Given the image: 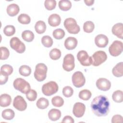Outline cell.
<instances>
[{
  "label": "cell",
  "instance_id": "cell-43",
  "mask_svg": "<svg viewBox=\"0 0 123 123\" xmlns=\"http://www.w3.org/2000/svg\"><path fill=\"white\" fill-rule=\"evenodd\" d=\"M0 71H4L7 73L9 75H11L13 72V68L12 66L9 64L3 65L0 68Z\"/></svg>",
  "mask_w": 123,
  "mask_h": 123
},
{
  "label": "cell",
  "instance_id": "cell-3",
  "mask_svg": "<svg viewBox=\"0 0 123 123\" xmlns=\"http://www.w3.org/2000/svg\"><path fill=\"white\" fill-rule=\"evenodd\" d=\"M13 85L15 89L25 94L31 89L29 83L21 78H17L14 80Z\"/></svg>",
  "mask_w": 123,
  "mask_h": 123
},
{
  "label": "cell",
  "instance_id": "cell-4",
  "mask_svg": "<svg viewBox=\"0 0 123 123\" xmlns=\"http://www.w3.org/2000/svg\"><path fill=\"white\" fill-rule=\"evenodd\" d=\"M63 24L67 31L70 34H76L80 30V27L77 25L76 20L73 18H66Z\"/></svg>",
  "mask_w": 123,
  "mask_h": 123
},
{
  "label": "cell",
  "instance_id": "cell-27",
  "mask_svg": "<svg viewBox=\"0 0 123 123\" xmlns=\"http://www.w3.org/2000/svg\"><path fill=\"white\" fill-rule=\"evenodd\" d=\"M112 98L114 101L117 103L122 102L123 101V91L120 90H117L114 91L112 95Z\"/></svg>",
  "mask_w": 123,
  "mask_h": 123
},
{
  "label": "cell",
  "instance_id": "cell-24",
  "mask_svg": "<svg viewBox=\"0 0 123 123\" xmlns=\"http://www.w3.org/2000/svg\"><path fill=\"white\" fill-rule=\"evenodd\" d=\"M2 117L6 120H12L15 116L14 111L10 109H5L3 110L1 113Z\"/></svg>",
  "mask_w": 123,
  "mask_h": 123
},
{
  "label": "cell",
  "instance_id": "cell-37",
  "mask_svg": "<svg viewBox=\"0 0 123 123\" xmlns=\"http://www.w3.org/2000/svg\"><path fill=\"white\" fill-rule=\"evenodd\" d=\"M52 35L54 38L56 39H61L64 37L65 32L61 28H58L53 31Z\"/></svg>",
  "mask_w": 123,
  "mask_h": 123
},
{
  "label": "cell",
  "instance_id": "cell-16",
  "mask_svg": "<svg viewBox=\"0 0 123 123\" xmlns=\"http://www.w3.org/2000/svg\"><path fill=\"white\" fill-rule=\"evenodd\" d=\"M112 33L119 38L123 39V25L122 23L115 24L112 27Z\"/></svg>",
  "mask_w": 123,
  "mask_h": 123
},
{
  "label": "cell",
  "instance_id": "cell-1",
  "mask_svg": "<svg viewBox=\"0 0 123 123\" xmlns=\"http://www.w3.org/2000/svg\"><path fill=\"white\" fill-rule=\"evenodd\" d=\"M91 108L93 112L96 116H105L109 112L110 102L106 96H98L92 101Z\"/></svg>",
  "mask_w": 123,
  "mask_h": 123
},
{
  "label": "cell",
  "instance_id": "cell-12",
  "mask_svg": "<svg viewBox=\"0 0 123 123\" xmlns=\"http://www.w3.org/2000/svg\"><path fill=\"white\" fill-rule=\"evenodd\" d=\"M13 107L19 111H24L27 108V103L22 96L18 95L15 97L13 101Z\"/></svg>",
  "mask_w": 123,
  "mask_h": 123
},
{
  "label": "cell",
  "instance_id": "cell-6",
  "mask_svg": "<svg viewBox=\"0 0 123 123\" xmlns=\"http://www.w3.org/2000/svg\"><path fill=\"white\" fill-rule=\"evenodd\" d=\"M91 58L92 64L94 66H98L106 61L107 56L105 51L98 50L92 55Z\"/></svg>",
  "mask_w": 123,
  "mask_h": 123
},
{
  "label": "cell",
  "instance_id": "cell-21",
  "mask_svg": "<svg viewBox=\"0 0 123 123\" xmlns=\"http://www.w3.org/2000/svg\"><path fill=\"white\" fill-rule=\"evenodd\" d=\"M12 101L11 97L7 94H3L0 97V105L2 107L9 106Z\"/></svg>",
  "mask_w": 123,
  "mask_h": 123
},
{
  "label": "cell",
  "instance_id": "cell-25",
  "mask_svg": "<svg viewBox=\"0 0 123 123\" xmlns=\"http://www.w3.org/2000/svg\"><path fill=\"white\" fill-rule=\"evenodd\" d=\"M72 7V3L68 0H61L59 2V7L63 11L69 10Z\"/></svg>",
  "mask_w": 123,
  "mask_h": 123
},
{
  "label": "cell",
  "instance_id": "cell-40",
  "mask_svg": "<svg viewBox=\"0 0 123 123\" xmlns=\"http://www.w3.org/2000/svg\"><path fill=\"white\" fill-rule=\"evenodd\" d=\"M0 60H6L8 59V58L9 56L10 55V52L9 49L5 47H1L0 48Z\"/></svg>",
  "mask_w": 123,
  "mask_h": 123
},
{
  "label": "cell",
  "instance_id": "cell-2",
  "mask_svg": "<svg viewBox=\"0 0 123 123\" xmlns=\"http://www.w3.org/2000/svg\"><path fill=\"white\" fill-rule=\"evenodd\" d=\"M47 70V67L44 63H39L37 64L34 74L35 79L38 82L44 81L46 78Z\"/></svg>",
  "mask_w": 123,
  "mask_h": 123
},
{
  "label": "cell",
  "instance_id": "cell-35",
  "mask_svg": "<svg viewBox=\"0 0 123 123\" xmlns=\"http://www.w3.org/2000/svg\"><path fill=\"white\" fill-rule=\"evenodd\" d=\"M50 58L53 60H57L60 59L61 56V52L60 49L54 48L52 49L49 52Z\"/></svg>",
  "mask_w": 123,
  "mask_h": 123
},
{
  "label": "cell",
  "instance_id": "cell-14",
  "mask_svg": "<svg viewBox=\"0 0 123 123\" xmlns=\"http://www.w3.org/2000/svg\"><path fill=\"white\" fill-rule=\"evenodd\" d=\"M96 86L98 89L106 91L110 89L111 83L106 78H100L98 79L96 82Z\"/></svg>",
  "mask_w": 123,
  "mask_h": 123
},
{
  "label": "cell",
  "instance_id": "cell-13",
  "mask_svg": "<svg viewBox=\"0 0 123 123\" xmlns=\"http://www.w3.org/2000/svg\"><path fill=\"white\" fill-rule=\"evenodd\" d=\"M86 106L81 102L75 103L73 107V113L74 115L77 118L82 117L85 112Z\"/></svg>",
  "mask_w": 123,
  "mask_h": 123
},
{
  "label": "cell",
  "instance_id": "cell-18",
  "mask_svg": "<svg viewBox=\"0 0 123 123\" xmlns=\"http://www.w3.org/2000/svg\"><path fill=\"white\" fill-rule=\"evenodd\" d=\"M61 22V19L59 15L56 13L51 14L48 18L49 24L53 27L58 26Z\"/></svg>",
  "mask_w": 123,
  "mask_h": 123
},
{
  "label": "cell",
  "instance_id": "cell-11",
  "mask_svg": "<svg viewBox=\"0 0 123 123\" xmlns=\"http://www.w3.org/2000/svg\"><path fill=\"white\" fill-rule=\"evenodd\" d=\"M77 58L81 64L85 66H88L92 64V58L87 52L85 50L79 51L77 54Z\"/></svg>",
  "mask_w": 123,
  "mask_h": 123
},
{
  "label": "cell",
  "instance_id": "cell-36",
  "mask_svg": "<svg viewBox=\"0 0 123 123\" xmlns=\"http://www.w3.org/2000/svg\"><path fill=\"white\" fill-rule=\"evenodd\" d=\"M15 32V28L14 26L12 25H6L3 29V33L6 36H12L14 34Z\"/></svg>",
  "mask_w": 123,
  "mask_h": 123
},
{
  "label": "cell",
  "instance_id": "cell-39",
  "mask_svg": "<svg viewBox=\"0 0 123 123\" xmlns=\"http://www.w3.org/2000/svg\"><path fill=\"white\" fill-rule=\"evenodd\" d=\"M26 97L29 101H35L37 98V93L35 90L30 89L26 94Z\"/></svg>",
  "mask_w": 123,
  "mask_h": 123
},
{
  "label": "cell",
  "instance_id": "cell-45",
  "mask_svg": "<svg viewBox=\"0 0 123 123\" xmlns=\"http://www.w3.org/2000/svg\"><path fill=\"white\" fill-rule=\"evenodd\" d=\"M74 119L70 116H65L63 118L62 123H74Z\"/></svg>",
  "mask_w": 123,
  "mask_h": 123
},
{
  "label": "cell",
  "instance_id": "cell-8",
  "mask_svg": "<svg viewBox=\"0 0 123 123\" xmlns=\"http://www.w3.org/2000/svg\"><path fill=\"white\" fill-rule=\"evenodd\" d=\"M123 50V44L122 41L115 40L110 45L109 48L110 54L114 57L120 55Z\"/></svg>",
  "mask_w": 123,
  "mask_h": 123
},
{
  "label": "cell",
  "instance_id": "cell-38",
  "mask_svg": "<svg viewBox=\"0 0 123 123\" xmlns=\"http://www.w3.org/2000/svg\"><path fill=\"white\" fill-rule=\"evenodd\" d=\"M44 5L48 10H52L56 7V1L55 0H46L44 2Z\"/></svg>",
  "mask_w": 123,
  "mask_h": 123
},
{
  "label": "cell",
  "instance_id": "cell-32",
  "mask_svg": "<svg viewBox=\"0 0 123 123\" xmlns=\"http://www.w3.org/2000/svg\"><path fill=\"white\" fill-rule=\"evenodd\" d=\"M94 24L90 21H87L84 24L83 30L86 33H90L92 32L94 29Z\"/></svg>",
  "mask_w": 123,
  "mask_h": 123
},
{
  "label": "cell",
  "instance_id": "cell-9",
  "mask_svg": "<svg viewBox=\"0 0 123 123\" xmlns=\"http://www.w3.org/2000/svg\"><path fill=\"white\" fill-rule=\"evenodd\" d=\"M75 67L74 58L72 54L66 55L64 58L62 64L63 69L67 72L72 71Z\"/></svg>",
  "mask_w": 123,
  "mask_h": 123
},
{
  "label": "cell",
  "instance_id": "cell-22",
  "mask_svg": "<svg viewBox=\"0 0 123 123\" xmlns=\"http://www.w3.org/2000/svg\"><path fill=\"white\" fill-rule=\"evenodd\" d=\"M48 117L50 120L52 121H56L61 118V112L59 110L52 109L48 113Z\"/></svg>",
  "mask_w": 123,
  "mask_h": 123
},
{
  "label": "cell",
  "instance_id": "cell-28",
  "mask_svg": "<svg viewBox=\"0 0 123 123\" xmlns=\"http://www.w3.org/2000/svg\"><path fill=\"white\" fill-rule=\"evenodd\" d=\"M37 106L40 109H46L49 105V100L44 98H40L37 101Z\"/></svg>",
  "mask_w": 123,
  "mask_h": 123
},
{
  "label": "cell",
  "instance_id": "cell-42",
  "mask_svg": "<svg viewBox=\"0 0 123 123\" xmlns=\"http://www.w3.org/2000/svg\"><path fill=\"white\" fill-rule=\"evenodd\" d=\"M8 75L9 74L4 72L0 71V84L2 85L5 84L8 80Z\"/></svg>",
  "mask_w": 123,
  "mask_h": 123
},
{
  "label": "cell",
  "instance_id": "cell-15",
  "mask_svg": "<svg viewBox=\"0 0 123 123\" xmlns=\"http://www.w3.org/2000/svg\"><path fill=\"white\" fill-rule=\"evenodd\" d=\"M95 43L99 48H105L109 43L108 37L103 34H99L95 38Z\"/></svg>",
  "mask_w": 123,
  "mask_h": 123
},
{
  "label": "cell",
  "instance_id": "cell-30",
  "mask_svg": "<svg viewBox=\"0 0 123 123\" xmlns=\"http://www.w3.org/2000/svg\"><path fill=\"white\" fill-rule=\"evenodd\" d=\"M19 72L21 75L24 76H28L31 74V69L27 65H23L19 68Z\"/></svg>",
  "mask_w": 123,
  "mask_h": 123
},
{
  "label": "cell",
  "instance_id": "cell-34",
  "mask_svg": "<svg viewBox=\"0 0 123 123\" xmlns=\"http://www.w3.org/2000/svg\"><path fill=\"white\" fill-rule=\"evenodd\" d=\"M41 43L44 47L50 48L53 44V40L49 36H44L41 38Z\"/></svg>",
  "mask_w": 123,
  "mask_h": 123
},
{
  "label": "cell",
  "instance_id": "cell-41",
  "mask_svg": "<svg viewBox=\"0 0 123 123\" xmlns=\"http://www.w3.org/2000/svg\"><path fill=\"white\" fill-rule=\"evenodd\" d=\"M74 93L73 89L70 86H66L62 89V94L63 96L66 98L71 97Z\"/></svg>",
  "mask_w": 123,
  "mask_h": 123
},
{
  "label": "cell",
  "instance_id": "cell-29",
  "mask_svg": "<svg viewBox=\"0 0 123 123\" xmlns=\"http://www.w3.org/2000/svg\"><path fill=\"white\" fill-rule=\"evenodd\" d=\"M91 92L87 89H83L80 91L78 95L79 98L83 100H88L91 98Z\"/></svg>",
  "mask_w": 123,
  "mask_h": 123
},
{
  "label": "cell",
  "instance_id": "cell-26",
  "mask_svg": "<svg viewBox=\"0 0 123 123\" xmlns=\"http://www.w3.org/2000/svg\"><path fill=\"white\" fill-rule=\"evenodd\" d=\"M23 39L28 42H31L34 38V34L30 30H25L22 33Z\"/></svg>",
  "mask_w": 123,
  "mask_h": 123
},
{
  "label": "cell",
  "instance_id": "cell-10",
  "mask_svg": "<svg viewBox=\"0 0 123 123\" xmlns=\"http://www.w3.org/2000/svg\"><path fill=\"white\" fill-rule=\"evenodd\" d=\"M72 83L74 86L77 88L83 86L86 82V79L81 72L77 71L72 75Z\"/></svg>",
  "mask_w": 123,
  "mask_h": 123
},
{
  "label": "cell",
  "instance_id": "cell-19",
  "mask_svg": "<svg viewBox=\"0 0 123 123\" xmlns=\"http://www.w3.org/2000/svg\"><path fill=\"white\" fill-rule=\"evenodd\" d=\"M20 8L18 5L12 3L7 6L6 11L7 14L10 16H14L16 15L19 12Z\"/></svg>",
  "mask_w": 123,
  "mask_h": 123
},
{
  "label": "cell",
  "instance_id": "cell-17",
  "mask_svg": "<svg viewBox=\"0 0 123 123\" xmlns=\"http://www.w3.org/2000/svg\"><path fill=\"white\" fill-rule=\"evenodd\" d=\"M77 45V40L74 37H67L64 41V46L68 50H72L76 48Z\"/></svg>",
  "mask_w": 123,
  "mask_h": 123
},
{
  "label": "cell",
  "instance_id": "cell-33",
  "mask_svg": "<svg viewBox=\"0 0 123 123\" xmlns=\"http://www.w3.org/2000/svg\"><path fill=\"white\" fill-rule=\"evenodd\" d=\"M51 103L55 107H61L63 105L64 100L62 97L57 96L52 98L51 99Z\"/></svg>",
  "mask_w": 123,
  "mask_h": 123
},
{
  "label": "cell",
  "instance_id": "cell-46",
  "mask_svg": "<svg viewBox=\"0 0 123 123\" xmlns=\"http://www.w3.org/2000/svg\"><path fill=\"white\" fill-rule=\"evenodd\" d=\"M84 2L87 6H91L94 2V0H84Z\"/></svg>",
  "mask_w": 123,
  "mask_h": 123
},
{
  "label": "cell",
  "instance_id": "cell-23",
  "mask_svg": "<svg viewBox=\"0 0 123 123\" xmlns=\"http://www.w3.org/2000/svg\"><path fill=\"white\" fill-rule=\"evenodd\" d=\"M35 28L37 33L39 34H43L46 30V24L43 21H38L36 23Z\"/></svg>",
  "mask_w": 123,
  "mask_h": 123
},
{
  "label": "cell",
  "instance_id": "cell-5",
  "mask_svg": "<svg viewBox=\"0 0 123 123\" xmlns=\"http://www.w3.org/2000/svg\"><path fill=\"white\" fill-rule=\"evenodd\" d=\"M58 86L54 81H50L44 84L42 87V91L46 96H50L58 91Z\"/></svg>",
  "mask_w": 123,
  "mask_h": 123
},
{
  "label": "cell",
  "instance_id": "cell-31",
  "mask_svg": "<svg viewBox=\"0 0 123 123\" xmlns=\"http://www.w3.org/2000/svg\"><path fill=\"white\" fill-rule=\"evenodd\" d=\"M17 19L20 23L24 25L28 24L30 23L31 21V18L30 16L28 14L25 13H22L19 15Z\"/></svg>",
  "mask_w": 123,
  "mask_h": 123
},
{
  "label": "cell",
  "instance_id": "cell-7",
  "mask_svg": "<svg viewBox=\"0 0 123 123\" xmlns=\"http://www.w3.org/2000/svg\"><path fill=\"white\" fill-rule=\"evenodd\" d=\"M10 47L17 53H22L25 50V46L17 37H12L10 41Z\"/></svg>",
  "mask_w": 123,
  "mask_h": 123
},
{
  "label": "cell",
  "instance_id": "cell-20",
  "mask_svg": "<svg viewBox=\"0 0 123 123\" xmlns=\"http://www.w3.org/2000/svg\"><path fill=\"white\" fill-rule=\"evenodd\" d=\"M112 73L114 76L117 77H122L123 75V62L118 63L112 69Z\"/></svg>",
  "mask_w": 123,
  "mask_h": 123
},
{
  "label": "cell",
  "instance_id": "cell-44",
  "mask_svg": "<svg viewBox=\"0 0 123 123\" xmlns=\"http://www.w3.org/2000/svg\"><path fill=\"white\" fill-rule=\"evenodd\" d=\"M123 117L121 115H114L111 119V122L112 123H122L123 122Z\"/></svg>",
  "mask_w": 123,
  "mask_h": 123
}]
</instances>
